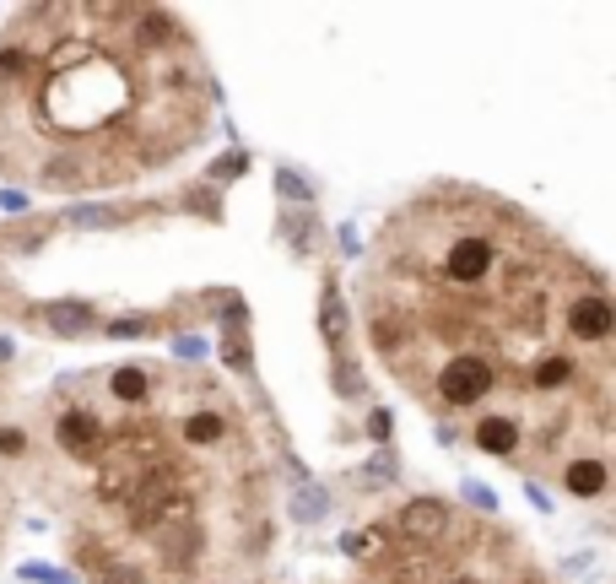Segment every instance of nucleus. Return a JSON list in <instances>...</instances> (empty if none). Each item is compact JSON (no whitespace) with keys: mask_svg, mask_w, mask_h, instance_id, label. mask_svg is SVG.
I'll list each match as a JSON object with an SVG mask.
<instances>
[{"mask_svg":"<svg viewBox=\"0 0 616 584\" xmlns=\"http://www.w3.org/2000/svg\"><path fill=\"white\" fill-rule=\"evenodd\" d=\"M568 330L573 341H589V347H606L611 341V298L600 287L579 292V298H568Z\"/></svg>","mask_w":616,"mask_h":584,"instance_id":"f257e3e1","label":"nucleus"},{"mask_svg":"<svg viewBox=\"0 0 616 584\" xmlns=\"http://www.w3.org/2000/svg\"><path fill=\"white\" fill-rule=\"evenodd\" d=\"M444 530H449V509L444 503H411L406 514H400V536L406 541H417V547H433V541H444Z\"/></svg>","mask_w":616,"mask_h":584,"instance_id":"f03ea898","label":"nucleus"},{"mask_svg":"<svg viewBox=\"0 0 616 584\" xmlns=\"http://www.w3.org/2000/svg\"><path fill=\"white\" fill-rule=\"evenodd\" d=\"M55 438L71 449L76 460H98V449H103V428H98V417H87V411H71V417H60Z\"/></svg>","mask_w":616,"mask_h":584,"instance_id":"7ed1b4c3","label":"nucleus"},{"mask_svg":"<svg viewBox=\"0 0 616 584\" xmlns=\"http://www.w3.org/2000/svg\"><path fill=\"white\" fill-rule=\"evenodd\" d=\"M525 422H514V417H481L476 422V449H487V455H519V444H525Z\"/></svg>","mask_w":616,"mask_h":584,"instance_id":"20e7f679","label":"nucleus"},{"mask_svg":"<svg viewBox=\"0 0 616 584\" xmlns=\"http://www.w3.org/2000/svg\"><path fill=\"white\" fill-rule=\"evenodd\" d=\"M611 482L606 460H568V471H562V487H568L573 498H600Z\"/></svg>","mask_w":616,"mask_h":584,"instance_id":"39448f33","label":"nucleus"},{"mask_svg":"<svg viewBox=\"0 0 616 584\" xmlns=\"http://www.w3.org/2000/svg\"><path fill=\"white\" fill-rule=\"evenodd\" d=\"M49 325H55L60 336H82V330L98 325V314H92L87 303H55V309H49Z\"/></svg>","mask_w":616,"mask_h":584,"instance_id":"423d86ee","label":"nucleus"},{"mask_svg":"<svg viewBox=\"0 0 616 584\" xmlns=\"http://www.w3.org/2000/svg\"><path fill=\"white\" fill-rule=\"evenodd\" d=\"M222 433H227V422H222V417H211V411H200V417L184 422V438H190V444H217Z\"/></svg>","mask_w":616,"mask_h":584,"instance_id":"0eeeda50","label":"nucleus"},{"mask_svg":"<svg viewBox=\"0 0 616 584\" xmlns=\"http://www.w3.org/2000/svg\"><path fill=\"white\" fill-rule=\"evenodd\" d=\"M114 395H119V401H141V395H146V374H141V368H119V374H114Z\"/></svg>","mask_w":616,"mask_h":584,"instance_id":"6e6552de","label":"nucleus"},{"mask_svg":"<svg viewBox=\"0 0 616 584\" xmlns=\"http://www.w3.org/2000/svg\"><path fill=\"white\" fill-rule=\"evenodd\" d=\"M325 336L336 341H346V314H341V298H336V287H330V298H325Z\"/></svg>","mask_w":616,"mask_h":584,"instance_id":"1a4fd4ad","label":"nucleus"},{"mask_svg":"<svg viewBox=\"0 0 616 584\" xmlns=\"http://www.w3.org/2000/svg\"><path fill=\"white\" fill-rule=\"evenodd\" d=\"M238 168H244V157H222V163H217V168H211V174H217V179H233V174H238Z\"/></svg>","mask_w":616,"mask_h":584,"instance_id":"9d476101","label":"nucleus"},{"mask_svg":"<svg viewBox=\"0 0 616 584\" xmlns=\"http://www.w3.org/2000/svg\"><path fill=\"white\" fill-rule=\"evenodd\" d=\"M0 449H6V455H17V449H22V433L6 428V433H0Z\"/></svg>","mask_w":616,"mask_h":584,"instance_id":"9b49d317","label":"nucleus"}]
</instances>
